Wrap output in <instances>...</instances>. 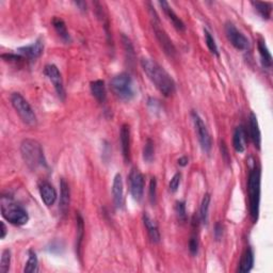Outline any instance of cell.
Segmentation results:
<instances>
[{
    "label": "cell",
    "mask_w": 273,
    "mask_h": 273,
    "mask_svg": "<svg viewBox=\"0 0 273 273\" xmlns=\"http://www.w3.org/2000/svg\"><path fill=\"white\" fill-rule=\"evenodd\" d=\"M141 66L143 72L147 74L148 79L156 86L162 95L169 97L175 93L176 84L171 75L168 73L164 67H161L158 63L149 58H142Z\"/></svg>",
    "instance_id": "6da1fadb"
},
{
    "label": "cell",
    "mask_w": 273,
    "mask_h": 273,
    "mask_svg": "<svg viewBox=\"0 0 273 273\" xmlns=\"http://www.w3.org/2000/svg\"><path fill=\"white\" fill-rule=\"evenodd\" d=\"M21 153L25 164L32 171L46 167L45 155L42 145L32 139H26L21 144Z\"/></svg>",
    "instance_id": "7a4b0ae2"
},
{
    "label": "cell",
    "mask_w": 273,
    "mask_h": 273,
    "mask_svg": "<svg viewBox=\"0 0 273 273\" xmlns=\"http://www.w3.org/2000/svg\"><path fill=\"white\" fill-rule=\"evenodd\" d=\"M248 192L250 216H251L253 222H256L258 220L260 203V169L256 166L252 168L249 173Z\"/></svg>",
    "instance_id": "3957f363"
},
{
    "label": "cell",
    "mask_w": 273,
    "mask_h": 273,
    "mask_svg": "<svg viewBox=\"0 0 273 273\" xmlns=\"http://www.w3.org/2000/svg\"><path fill=\"white\" fill-rule=\"evenodd\" d=\"M110 89L119 100L124 102L131 101L136 95L135 84L128 73H121L110 81Z\"/></svg>",
    "instance_id": "277c9868"
},
{
    "label": "cell",
    "mask_w": 273,
    "mask_h": 273,
    "mask_svg": "<svg viewBox=\"0 0 273 273\" xmlns=\"http://www.w3.org/2000/svg\"><path fill=\"white\" fill-rule=\"evenodd\" d=\"M1 214L9 223L16 226L25 225L29 221V216L25 209L5 196L1 199Z\"/></svg>",
    "instance_id": "5b68a950"
},
{
    "label": "cell",
    "mask_w": 273,
    "mask_h": 273,
    "mask_svg": "<svg viewBox=\"0 0 273 273\" xmlns=\"http://www.w3.org/2000/svg\"><path fill=\"white\" fill-rule=\"evenodd\" d=\"M11 104H12L16 113L20 115V118L25 124L31 127H34L38 124L36 112H34V110L30 106V104L26 101V98L21 94H20V93H13L11 95Z\"/></svg>",
    "instance_id": "8992f818"
},
{
    "label": "cell",
    "mask_w": 273,
    "mask_h": 273,
    "mask_svg": "<svg viewBox=\"0 0 273 273\" xmlns=\"http://www.w3.org/2000/svg\"><path fill=\"white\" fill-rule=\"evenodd\" d=\"M192 120L201 147L205 153H209V150L211 149V137L209 135L207 127L202 118L196 112H192Z\"/></svg>",
    "instance_id": "52a82bcc"
},
{
    "label": "cell",
    "mask_w": 273,
    "mask_h": 273,
    "mask_svg": "<svg viewBox=\"0 0 273 273\" xmlns=\"http://www.w3.org/2000/svg\"><path fill=\"white\" fill-rule=\"evenodd\" d=\"M152 26H153V30L155 32V36L157 41H158L161 48L164 49L165 54L167 56H169L170 58H174L176 55V48L174 46L173 42L171 41V39L168 36L167 32L161 28V24L160 21H152Z\"/></svg>",
    "instance_id": "ba28073f"
},
{
    "label": "cell",
    "mask_w": 273,
    "mask_h": 273,
    "mask_svg": "<svg viewBox=\"0 0 273 273\" xmlns=\"http://www.w3.org/2000/svg\"><path fill=\"white\" fill-rule=\"evenodd\" d=\"M225 33L231 44L238 50H247L250 47V42L245 34L241 33L231 22L225 25Z\"/></svg>",
    "instance_id": "9c48e42d"
},
{
    "label": "cell",
    "mask_w": 273,
    "mask_h": 273,
    "mask_svg": "<svg viewBox=\"0 0 273 273\" xmlns=\"http://www.w3.org/2000/svg\"><path fill=\"white\" fill-rule=\"evenodd\" d=\"M128 183L132 199L137 202H140L143 197L145 185L143 174L137 169H132L128 176Z\"/></svg>",
    "instance_id": "30bf717a"
},
{
    "label": "cell",
    "mask_w": 273,
    "mask_h": 273,
    "mask_svg": "<svg viewBox=\"0 0 273 273\" xmlns=\"http://www.w3.org/2000/svg\"><path fill=\"white\" fill-rule=\"evenodd\" d=\"M45 75L48 77L50 80V83L54 84V88L57 92L58 96H59L60 100L64 101L65 98V89L64 84H63V79L62 75L56 65L54 64H48L45 66Z\"/></svg>",
    "instance_id": "8fae6325"
},
{
    "label": "cell",
    "mask_w": 273,
    "mask_h": 273,
    "mask_svg": "<svg viewBox=\"0 0 273 273\" xmlns=\"http://www.w3.org/2000/svg\"><path fill=\"white\" fill-rule=\"evenodd\" d=\"M17 51H19V54L24 57L25 59H29V60L37 59V58L41 57V55H42L44 51V40L40 38L36 41V42L30 45L20 47L17 49Z\"/></svg>",
    "instance_id": "7c38bea8"
},
{
    "label": "cell",
    "mask_w": 273,
    "mask_h": 273,
    "mask_svg": "<svg viewBox=\"0 0 273 273\" xmlns=\"http://www.w3.org/2000/svg\"><path fill=\"white\" fill-rule=\"evenodd\" d=\"M112 195H113V203L114 206L117 209L122 208L124 203V184H123V178L120 173L113 178V184H112Z\"/></svg>",
    "instance_id": "4fadbf2b"
},
{
    "label": "cell",
    "mask_w": 273,
    "mask_h": 273,
    "mask_svg": "<svg viewBox=\"0 0 273 273\" xmlns=\"http://www.w3.org/2000/svg\"><path fill=\"white\" fill-rule=\"evenodd\" d=\"M120 140H121V148L123 154L124 160L126 162L130 161V128L129 125L123 124L120 131Z\"/></svg>",
    "instance_id": "5bb4252c"
},
{
    "label": "cell",
    "mask_w": 273,
    "mask_h": 273,
    "mask_svg": "<svg viewBox=\"0 0 273 273\" xmlns=\"http://www.w3.org/2000/svg\"><path fill=\"white\" fill-rule=\"evenodd\" d=\"M40 195L43 203L46 206H52L57 201V191L54 188V186L49 183H42L40 186Z\"/></svg>",
    "instance_id": "9a60e30c"
},
{
    "label": "cell",
    "mask_w": 273,
    "mask_h": 273,
    "mask_svg": "<svg viewBox=\"0 0 273 273\" xmlns=\"http://www.w3.org/2000/svg\"><path fill=\"white\" fill-rule=\"evenodd\" d=\"M69 203H71V191H69L68 184L64 178L61 179L60 182V202L59 209L62 216H65L68 211Z\"/></svg>",
    "instance_id": "2e32d148"
},
{
    "label": "cell",
    "mask_w": 273,
    "mask_h": 273,
    "mask_svg": "<svg viewBox=\"0 0 273 273\" xmlns=\"http://www.w3.org/2000/svg\"><path fill=\"white\" fill-rule=\"evenodd\" d=\"M143 223L145 229L147 231V235L149 237L150 241L153 243H159L161 236H160V231L158 229V225L156 224V222L154 220L148 216V213L144 212L143 213Z\"/></svg>",
    "instance_id": "e0dca14e"
},
{
    "label": "cell",
    "mask_w": 273,
    "mask_h": 273,
    "mask_svg": "<svg viewBox=\"0 0 273 273\" xmlns=\"http://www.w3.org/2000/svg\"><path fill=\"white\" fill-rule=\"evenodd\" d=\"M159 4H160V7L162 8V10H164L165 14L168 16V19H169L170 21L172 22V25L174 26V28H175L176 30L181 31V32L185 31L186 26L184 24V21L181 19H179L178 15L172 10V8L170 7V4L168 3L167 1H159Z\"/></svg>",
    "instance_id": "ac0fdd59"
},
{
    "label": "cell",
    "mask_w": 273,
    "mask_h": 273,
    "mask_svg": "<svg viewBox=\"0 0 273 273\" xmlns=\"http://www.w3.org/2000/svg\"><path fill=\"white\" fill-rule=\"evenodd\" d=\"M249 126H250V137H251L253 144L257 149H260V144H261V135H260V129L258 125V121L256 115L253 112L250 114V120H249Z\"/></svg>",
    "instance_id": "d6986e66"
},
{
    "label": "cell",
    "mask_w": 273,
    "mask_h": 273,
    "mask_svg": "<svg viewBox=\"0 0 273 273\" xmlns=\"http://www.w3.org/2000/svg\"><path fill=\"white\" fill-rule=\"evenodd\" d=\"M247 141V131L243 126H238L234 131L233 135V147L236 152L238 153H243L246 148V143Z\"/></svg>",
    "instance_id": "ffe728a7"
},
{
    "label": "cell",
    "mask_w": 273,
    "mask_h": 273,
    "mask_svg": "<svg viewBox=\"0 0 273 273\" xmlns=\"http://www.w3.org/2000/svg\"><path fill=\"white\" fill-rule=\"evenodd\" d=\"M90 89L93 97L98 103H105L107 98V91H106V85L103 80H95L92 81L90 84Z\"/></svg>",
    "instance_id": "44dd1931"
},
{
    "label": "cell",
    "mask_w": 273,
    "mask_h": 273,
    "mask_svg": "<svg viewBox=\"0 0 273 273\" xmlns=\"http://www.w3.org/2000/svg\"><path fill=\"white\" fill-rule=\"evenodd\" d=\"M253 265H254V252H253L252 248L249 247L246 249L245 253L242 254L239 268H238V272L248 273L252 270Z\"/></svg>",
    "instance_id": "7402d4cb"
},
{
    "label": "cell",
    "mask_w": 273,
    "mask_h": 273,
    "mask_svg": "<svg viewBox=\"0 0 273 273\" xmlns=\"http://www.w3.org/2000/svg\"><path fill=\"white\" fill-rule=\"evenodd\" d=\"M51 24L54 26L56 32L58 33V36L60 37V39L65 43H69L71 42V36L67 31V28L65 22L63 21V20L59 19V17H54L51 21Z\"/></svg>",
    "instance_id": "603a6c76"
},
{
    "label": "cell",
    "mask_w": 273,
    "mask_h": 273,
    "mask_svg": "<svg viewBox=\"0 0 273 273\" xmlns=\"http://www.w3.org/2000/svg\"><path fill=\"white\" fill-rule=\"evenodd\" d=\"M257 47H258V52H259V56H260L261 64H263L264 67L270 68L272 66V56L270 54L268 47H267L265 41L259 40L258 44H257Z\"/></svg>",
    "instance_id": "cb8c5ba5"
},
{
    "label": "cell",
    "mask_w": 273,
    "mask_h": 273,
    "mask_svg": "<svg viewBox=\"0 0 273 273\" xmlns=\"http://www.w3.org/2000/svg\"><path fill=\"white\" fill-rule=\"evenodd\" d=\"M122 43H123V47L125 50V56L126 60L128 62V64H133L136 58V52L135 48H133V45L131 43V41L128 37H126L125 34H122Z\"/></svg>",
    "instance_id": "d4e9b609"
},
{
    "label": "cell",
    "mask_w": 273,
    "mask_h": 273,
    "mask_svg": "<svg viewBox=\"0 0 273 273\" xmlns=\"http://www.w3.org/2000/svg\"><path fill=\"white\" fill-rule=\"evenodd\" d=\"M76 221H77V237H76V252L77 255L80 257L81 253V243H83L84 240V219L81 217V214L79 212H77L76 216Z\"/></svg>",
    "instance_id": "484cf974"
},
{
    "label": "cell",
    "mask_w": 273,
    "mask_h": 273,
    "mask_svg": "<svg viewBox=\"0 0 273 273\" xmlns=\"http://www.w3.org/2000/svg\"><path fill=\"white\" fill-rule=\"evenodd\" d=\"M210 194L206 193L204 196H203V200L201 203V207H200V220L201 222L206 225L208 222V216H209V206H210Z\"/></svg>",
    "instance_id": "4316f807"
},
{
    "label": "cell",
    "mask_w": 273,
    "mask_h": 273,
    "mask_svg": "<svg viewBox=\"0 0 273 273\" xmlns=\"http://www.w3.org/2000/svg\"><path fill=\"white\" fill-rule=\"evenodd\" d=\"M252 4L256 9L258 14L264 20H269L272 13V3L271 2H263V1H253Z\"/></svg>",
    "instance_id": "83f0119b"
},
{
    "label": "cell",
    "mask_w": 273,
    "mask_h": 273,
    "mask_svg": "<svg viewBox=\"0 0 273 273\" xmlns=\"http://www.w3.org/2000/svg\"><path fill=\"white\" fill-rule=\"evenodd\" d=\"M155 156V145H154V141L152 139L148 138L147 141H145L144 147H143V160L145 162H150L153 161Z\"/></svg>",
    "instance_id": "f1b7e54d"
},
{
    "label": "cell",
    "mask_w": 273,
    "mask_h": 273,
    "mask_svg": "<svg viewBox=\"0 0 273 273\" xmlns=\"http://www.w3.org/2000/svg\"><path fill=\"white\" fill-rule=\"evenodd\" d=\"M38 267H39V260H38L37 254L34 253L32 250H30V251H29L28 261L26 263V266H25V268H24V272L25 273L37 272L38 271Z\"/></svg>",
    "instance_id": "f546056e"
},
{
    "label": "cell",
    "mask_w": 273,
    "mask_h": 273,
    "mask_svg": "<svg viewBox=\"0 0 273 273\" xmlns=\"http://www.w3.org/2000/svg\"><path fill=\"white\" fill-rule=\"evenodd\" d=\"M204 36H205V42H206V45H207L209 51H210L212 55L219 57V49L216 44V41H214L213 37L211 36V33L209 32L207 29H204Z\"/></svg>",
    "instance_id": "4dcf8cb0"
},
{
    "label": "cell",
    "mask_w": 273,
    "mask_h": 273,
    "mask_svg": "<svg viewBox=\"0 0 273 273\" xmlns=\"http://www.w3.org/2000/svg\"><path fill=\"white\" fill-rule=\"evenodd\" d=\"M11 265V251L10 250H4L1 254V259H0V272L8 273L10 270Z\"/></svg>",
    "instance_id": "1f68e13d"
},
{
    "label": "cell",
    "mask_w": 273,
    "mask_h": 273,
    "mask_svg": "<svg viewBox=\"0 0 273 273\" xmlns=\"http://www.w3.org/2000/svg\"><path fill=\"white\" fill-rule=\"evenodd\" d=\"M175 211L177 214V218L179 221L185 222L187 219V212H186V204L184 201H179L175 205Z\"/></svg>",
    "instance_id": "d6a6232c"
},
{
    "label": "cell",
    "mask_w": 273,
    "mask_h": 273,
    "mask_svg": "<svg viewBox=\"0 0 273 273\" xmlns=\"http://www.w3.org/2000/svg\"><path fill=\"white\" fill-rule=\"evenodd\" d=\"M148 197H149L150 203H152L153 205L156 204V201H157V181H156L155 177L150 178Z\"/></svg>",
    "instance_id": "836d02e7"
},
{
    "label": "cell",
    "mask_w": 273,
    "mask_h": 273,
    "mask_svg": "<svg viewBox=\"0 0 273 273\" xmlns=\"http://www.w3.org/2000/svg\"><path fill=\"white\" fill-rule=\"evenodd\" d=\"M1 58L5 61V62H10V63H21L25 60V58L22 57L21 55H15V54H3L1 55Z\"/></svg>",
    "instance_id": "e575fe53"
},
{
    "label": "cell",
    "mask_w": 273,
    "mask_h": 273,
    "mask_svg": "<svg viewBox=\"0 0 273 273\" xmlns=\"http://www.w3.org/2000/svg\"><path fill=\"white\" fill-rule=\"evenodd\" d=\"M188 248H189L190 254L193 255V256L197 254V252H199V240H197V236L195 234L191 236Z\"/></svg>",
    "instance_id": "d590c367"
},
{
    "label": "cell",
    "mask_w": 273,
    "mask_h": 273,
    "mask_svg": "<svg viewBox=\"0 0 273 273\" xmlns=\"http://www.w3.org/2000/svg\"><path fill=\"white\" fill-rule=\"evenodd\" d=\"M181 181H182V174L181 173H176L175 175H174L171 179L170 185H169V188L171 192H176L179 188V185H181Z\"/></svg>",
    "instance_id": "8d00e7d4"
},
{
    "label": "cell",
    "mask_w": 273,
    "mask_h": 273,
    "mask_svg": "<svg viewBox=\"0 0 273 273\" xmlns=\"http://www.w3.org/2000/svg\"><path fill=\"white\" fill-rule=\"evenodd\" d=\"M213 235L216 240H220L223 236V226L220 222H217L216 225H214V231H213Z\"/></svg>",
    "instance_id": "74e56055"
},
{
    "label": "cell",
    "mask_w": 273,
    "mask_h": 273,
    "mask_svg": "<svg viewBox=\"0 0 273 273\" xmlns=\"http://www.w3.org/2000/svg\"><path fill=\"white\" fill-rule=\"evenodd\" d=\"M220 145H221V147H221L222 158L229 164V162H230V154H229L228 147H226V144H225L224 141H221V144H220Z\"/></svg>",
    "instance_id": "f35d334b"
},
{
    "label": "cell",
    "mask_w": 273,
    "mask_h": 273,
    "mask_svg": "<svg viewBox=\"0 0 273 273\" xmlns=\"http://www.w3.org/2000/svg\"><path fill=\"white\" fill-rule=\"evenodd\" d=\"M177 164H178V166H181V167H186V166L189 164L188 157H186V156L181 157V158L177 160Z\"/></svg>",
    "instance_id": "ab89813d"
},
{
    "label": "cell",
    "mask_w": 273,
    "mask_h": 273,
    "mask_svg": "<svg viewBox=\"0 0 273 273\" xmlns=\"http://www.w3.org/2000/svg\"><path fill=\"white\" fill-rule=\"evenodd\" d=\"M0 225H1V239H4L5 236H7V233H8L7 225L4 224V222H3V221L0 222Z\"/></svg>",
    "instance_id": "60d3db41"
}]
</instances>
